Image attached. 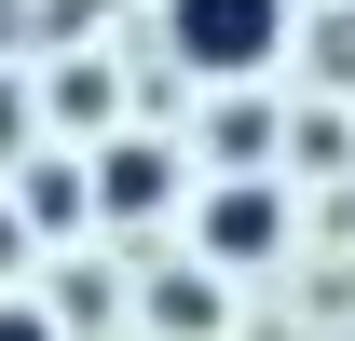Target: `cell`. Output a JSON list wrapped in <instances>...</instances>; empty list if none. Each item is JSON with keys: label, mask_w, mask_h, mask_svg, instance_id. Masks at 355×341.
<instances>
[{"label": "cell", "mask_w": 355, "mask_h": 341, "mask_svg": "<svg viewBox=\"0 0 355 341\" xmlns=\"http://www.w3.org/2000/svg\"><path fill=\"white\" fill-rule=\"evenodd\" d=\"M14 218H28V232H83V218H96V177L69 164V150H42L28 191H14Z\"/></svg>", "instance_id": "cell-4"}, {"label": "cell", "mask_w": 355, "mask_h": 341, "mask_svg": "<svg viewBox=\"0 0 355 341\" xmlns=\"http://www.w3.org/2000/svg\"><path fill=\"white\" fill-rule=\"evenodd\" d=\"M83 177H96V205H110V218H150V205L178 191V164L150 150V137H110V164H83Z\"/></svg>", "instance_id": "cell-2"}, {"label": "cell", "mask_w": 355, "mask_h": 341, "mask_svg": "<svg viewBox=\"0 0 355 341\" xmlns=\"http://www.w3.org/2000/svg\"><path fill=\"white\" fill-rule=\"evenodd\" d=\"M14 259H28V218H14V205H0V273H14Z\"/></svg>", "instance_id": "cell-6"}, {"label": "cell", "mask_w": 355, "mask_h": 341, "mask_svg": "<svg viewBox=\"0 0 355 341\" xmlns=\"http://www.w3.org/2000/svg\"><path fill=\"white\" fill-rule=\"evenodd\" d=\"M273 246H287V205H273V191H219V205H205V259L246 273V259H273Z\"/></svg>", "instance_id": "cell-3"}, {"label": "cell", "mask_w": 355, "mask_h": 341, "mask_svg": "<svg viewBox=\"0 0 355 341\" xmlns=\"http://www.w3.org/2000/svg\"><path fill=\"white\" fill-rule=\"evenodd\" d=\"M164 55L205 82H260L287 55V0H164Z\"/></svg>", "instance_id": "cell-1"}, {"label": "cell", "mask_w": 355, "mask_h": 341, "mask_svg": "<svg viewBox=\"0 0 355 341\" xmlns=\"http://www.w3.org/2000/svg\"><path fill=\"white\" fill-rule=\"evenodd\" d=\"M0 341H55V314L42 300H0Z\"/></svg>", "instance_id": "cell-5"}]
</instances>
